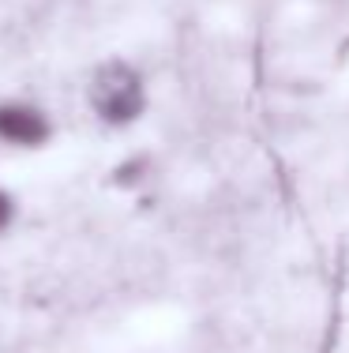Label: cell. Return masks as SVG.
<instances>
[{
  "label": "cell",
  "mask_w": 349,
  "mask_h": 353,
  "mask_svg": "<svg viewBox=\"0 0 349 353\" xmlns=\"http://www.w3.org/2000/svg\"><path fill=\"white\" fill-rule=\"evenodd\" d=\"M87 105L98 124L105 128H131L151 109V90H147L143 72L124 57H109L90 72L87 83Z\"/></svg>",
  "instance_id": "cell-1"
},
{
  "label": "cell",
  "mask_w": 349,
  "mask_h": 353,
  "mask_svg": "<svg viewBox=\"0 0 349 353\" xmlns=\"http://www.w3.org/2000/svg\"><path fill=\"white\" fill-rule=\"evenodd\" d=\"M53 136H56V121L38 98L27 94L0 98V147L4 150L34 154V150H45Z\"/></svg>",
  "instance_id": "cell-2"
},
{
  "label": "cell",
  "mask_w": 349,
  "mask_h": 353,
  "mask_svg": "<svg viewBox=\"0 0 349 353\" xmlns=\"http://www.w3.org/2000/svg\"><path fill=\"white\" fill-rule=\"evenodd\" d=\"M19 218H23L19 192H15V188H8V184H0V241H4L8 233H15Z\"/></svg>",
  "instance_id": "cell-3"
}]
</instances>
